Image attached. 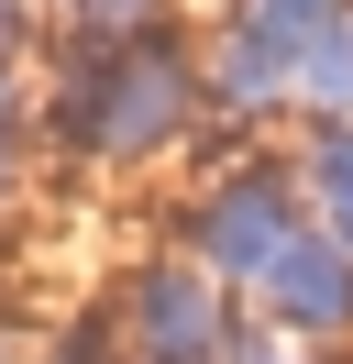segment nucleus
Returning a JSON list of instances; mask_svg holds the SVG:
<instances>
[{"label":"nucleus","mask_w":353,"mask_h":364,"mask_svg":"<svg viewBox=\"0 0 353 364\" xmlns=\"http://www.w3.org/2000/svg\"><path fill=\"white\" fill-rule=\"evenodd\" d=\"M176 100H188L176 55L166 45H132V55H100V67L66 89V133H78L88 155H144V144L176 122Z\"/></svg>","instance_id":"f257e3e1"},{"label":"nucleus","mask_w":353,"mask_h":364,"mask_svg":"<svg viewBox=\"0 0 353 364\" xmlns=\"http://www.w3.org/2000/svg\"><path fill=\"white\" fill-rule=\"evenodd\" d=\"M199 243H210V265H254V276H276L287 254H298V232H287V188L276 177H232L210 210H199Z\"/></svg>","instance_id":"f03ea898"},{"label":"nucleus","mask_w":353,"mask_h":364,"mask_svg":"<svg viewBox=\"0 0 353 364\" xmlns=\"http://www.w3.org/2000/svg\"><path fill=\"white\" fill-rule=\"evenodd\" d=\"M132 353L144 364H210L221 353V320H210V287L188 265H154L132 287Z\"/></svg>","instance_id":"7ed1b4c3"},{"label":"nucleus","mask_w":353,"mask_h":364,"mask_svg":"<svg viewBox=\"0 0 353 364\" xmlns=\"http://www.w3.org/2000/svg\"><path fill=\"white\" fill-rule=\"evenodd\" d=\"M265 287H276L298 320H342V309H353V265H342V243H298Z\"/></svg>","instance_id":"20e7f679"},{"label":"nucleus","mask_w":353,"mask_h":364,"mask_svg":"<svg viewBox=\"0 0 353 364\" xmlns=\"http://www.w3.org/2000/svg\"><path fill=\"white\" fill-rule=\"evenodd\" d=\"M287 89V45L265 23H243L232 45H221V100H276Z\"/></svg>","instance_id":"39448f33"},{"label":"nucleus","mask_w":353,"mask_h":364,"mask_svg":"<svg viewBox=\"0 0 353 364\" xmlns=\"http://www.w3.org/2000/svg\"><path fill=\"white\" fill-rule=\"evenodd\" d=\"M320 188H331V210H342V232H353V144H320Z\"/></svg>","instance_id":"423d86ee"},{"label":"nucleus","mask_w":353,"mask_h":364,"mask_svg":"<svg viewBox=\"0 0 353 364\" xmlns=\"http://www.w3.org/2000/svg\"><path fill=\"white\" fill-rule=\"evenodd\" d=\"M78 11H88V33H132V23L154 11V0H78Z\"/></svg>","instance_id":"0eeeda50"}]
</instances>
